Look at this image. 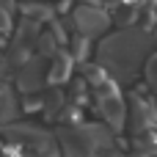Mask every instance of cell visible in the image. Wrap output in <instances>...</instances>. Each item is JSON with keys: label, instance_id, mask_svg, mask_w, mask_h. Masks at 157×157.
<instances>
[{"label": "cell", "instance_id": "obj_1", "mask_svg": "<svg viewBox=\"0 0 157 157\" xmlns=\"http://www.w3.org/2000/svg\"><path fill=\"white\" fill-rule=\"evenodd\" d=\"M155 36L144 28H121L116 33H108L97 47V63L108 72L116 83H132L138 72L144 69L149 52H152Z\"/></svg>", "mask_w": 157, "mask_h": 157}, {"label": "cell", "instance_id": "obj_9", "mask_svg": "<svg viewBox=\"0 0 157 157\" xmlns=\"http://www.w3.org/2000/svg\"><path fill=\"white\" fill-rule=\"evenodd\" d=\"M22 113V102L11 86H0V124H14Z\"/></svg>", "mask_w": 157, "mask_h": 157}, {"label": "cell", "instance_id": "obj_7", "mask_svg": "<svg viewBox=\"0 0 157 157\" xmlns=\"http://www.w3.org/2000/svg\"><path fill=\"white\" fill-rule=\"evenodd\" d=\"M47 83V63L41 55H30L22 66H17V88L22 94H39Z\"/></svg>", "mask_w": 157, "mask_h": 157}, {"label": "cell", "instance_id": "obj_18", "mask_svg": "<svg viewBox=\"0 0 157 157\" xmlns=\"http://www.w3.org/2000/svg\"><path fill=\"white\" fill-rule=\"evenodd\" d=\"M152 36H155V41H157V22H155V28H152Z\"/></svg>", "mask_w": 157, "mask_h": 157}, {"label": "cell", "instance_id": "obj_5", "mask_svg": "<svg viewBox=\"0 0 157 157\" xmlns=\"http://www.w3.org/2000/svg\"><path fill=\"white\" fill-rule=\"evenodd\" d=\"M110 25H113V19L99 3H80L72 8V28L86 39L105 36L110 30Z\"/></svg>", "mask_w": 157, "mask_h": 157}, {"label": "cell", "instance_id": "obj_13", "mask_svg": "<svg viewBox=\"0 0 157 157\" xmlns=\"http://www.w3.org/2000/svg\"><path fill=\"white\" fill-rule=\"evenodd\" d=\"M88 52H91V39H86V36H80V33H77V36L69 41V55H72L75 61H80V63H83V61L88 58Z\"/></svg>", "mask_w": 157, "mask_h": 157}, {"label": "cell", "instance_id": "obj_14", "mask_svg": "<svg viewBox=\"0 0 157 157\" xmlns=\"http://www.w3.org/2000/svg\"><path fill=\"white\" fill-rule=\"evenodd\" d=\"M144 77H146L149 91L157 97V52H149V58H146V63H144Z\"/></svg>", "mask_w": 157, "mask_h": 157}, {"label": "cell", "instance_id": "obj_12", "mask_svg": "<svg viewBox=\"0 0 157 157\" xmlns=\"http://www.w3.org/2000/svg\"><path fill=\"white\" fill-rule=\"evenodd\" d=\"M19 11H22V17L36 19V22L52 19V14H55V8H52L50 3H39V0H25V3L19 6Z\"/></svg>", "mask_w": 157, "mask_h": 157}, {"label": "cell", "instance_id": "obj_6", "mask_svg": "<svg viewBox=\"0 0 157 157\" xmlns=\"http://www.w3.org/2000/svg\"><path fill=\"white\" fill-rule=\"evenodd\" d=\"M124 127H130L132 135L157 127V108L146 99V97L130 94V99H127V124H124Z\"/></svg>", "mask_w": 157, "mask_h": 157}, {"label": "cell", "instance_id": "obj_11", "mask_svg": "<svg viewBox=\"0 0 157 157\" xmlns=\"http://www.w3.org/2000/svg\"><path fill=\"white\" fill-rule=\"evenodd\" d=\"M66 108V94L61 91V88H50V91H44L41 94V113H47L50 119L52 116H58V110H63Z\"/></svg>", "mask_w": 157, "mask_h": 157}, {"label": "cell", "instance_id": "obj_17", "mask_svg": "<svg viewBox=\"0 0 157 157\" xmlns=\"http://www.w3.org/2000/svg\"><path fill=\"white\" fill-rule=\"evenodd\" d=\"M124 157H146V155H141V152H130V155H124Z\"/></svg>", "mask_w": 157, "mask_h": 157}, {"label": "cell", "instance_id": "obj_16", "mask_svg": "<svg viewBox=\"0 0 157 157\" xmlns=\"http://www.w3.org/2000/svg\"><path fill=\"white\" fill-rule=\"evenodd\" d=\"M99 3H108V6H119V3H124V0H99Z\"/></svg>", "mask_w": 157, "mask_h": 157}, {"label": "cell", "instance_id": "obj_15", "mask_svg": "<svg viewBox=\"0 0 157 157\" xmlns=\"http://www.w3.org/2000/svg\"><path fill=\"white\" fill-rule=\"evenodd\" d=\"M11 30V8L0 3V33H8Z\"/></svg>", "mask_w": 157, "mask_h": 157}, {"label": "cell", "instance_id": "obj_4", "mask_svg": "<svg viewBox=\"0 0 157 157\" xmlns=\"http://www.w3.org/2000/svg\"><path fill=\"white\" fill-rule=\"evenodd\" d=\"M88 88H91V94H94L97 110H99V116L105 119V124H108L113 132H121L124 124H127V102H124V97L119 94L116 80L102 77L99 83H94V86H88Z\"/></svg>", "mask_w": 157, "mask_h": 157}, {"label": "cell", "instance_id": "obj_2", "mask_svg": "<svg viewBox=\"0 0 157 157\" xmlns=\"http://www.w3.org/2000/svg\"><path fill=\"white\" fill-rule=\"evenodd\" d=\"M58 144L66 157H102L113 146V130L108 124H72L58 132Z\"/></svg>", "mask_w": 157, "mask_h": 157}, {"label": "cell", "instance_id": "obj_8", "mask_svg": "<svg viewBox=\"0 0 157 157\" xmlns=\"http://www.w3.org/2000/svg\"><path fill=\"white\" fill-rule=\"evenodd\" d=\"M72 66H75V58L66 52V50H58L52 58H50V66H47V83L50 86H61L69 80L72 75Z\"/></svg>", "mask_w": 157, "mask_h": 157}, {"label": "cell", "instance_id": "obj_10", "mask_svg": "<svg viewBox=\"0 0 157 157\" xmlns=\"http://www.w3.org/2000/svg\"><path fill=\"white\" fill-rule=\"evenodd\" d=\"M113 8H116V11L110 14V19H113L116 25H121V28L135 25L138 17H141V6L132 3V0H124V3H119V6H113Z\"/></svg>", "mask_w": 157, "mask_h": 157}, {"label": "cell", "instance_id": "obj_19", "mask_svg": "<svg viewBox=\"0 0 157 157\" xmlns=\"http://www.w3.org/2000/svg\"><path fill=\"white\" fill-rule=\"evenodd\" d=\"M0 3H3V6H8V8H11V3H14V0H0Z\"/></svg>", "mask_w": 157, "mask_h": 157}, {"label": "cell", "instance_id": "obj_3", "mask_svg": "<svg viewBox=\"0 0 157 157\" xmlns=\"http://www.w3.org/2000/svg\"><path fill=\"white\" fill-rule=\"evenodd\" d=\"M3 138L14 146V149H22L30 157H55V138L36 127V124H6L3 130Z\"/></svg>", "mask_w": 157, "mask_h": 157}, {"label": "cell", "instance_id": "obj_20", "mask_svg": "<svg viewBox=\"0 0 157 157\" xmlns=\"http://www.w3.org/2000/svg\"><path fill=\"white\" fill-rule=\"evenodd\" d=\"M155 157H157V155H155Z\"/></svg>", "mask_w": 157, "mask_h": 157}]
</instances>
